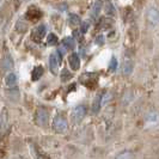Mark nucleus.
Instances as JSON below:
<instances>
[{"label": "nucleus", "mask_w": 159, "mask_h": 159, "mask_svg": "<svg viewBox=\"0 0 159 159\" xmlns=\"http://www.w3.org/2000/svg\"><path fill=\"white\" fill-rule=\"evenodd\" d=\"M53 128L56 133H65L68 128V123L67 120L65 119L62 115H58L55 116V119L53 121Z\"/></svg>", "instance_id": "f257e3e1"}, {"label": "nucleus", "mask_w": 159, "mask_h": 159, "mask_svg": "<svg viewBox=\"0 0 159 159\" xmlns=\"http://www.w3.org/2000/svg\"><path fill=\"white\" fill-rule=\"evenodd\" d=\"M86 115V107L85 105H77L72 111V121L74 123H79Z\"/></svg>", "instance_id": "f03ea898"}, {"label": "nucleus", "mask_w": 159, "mask_h": 159, "mask_svg": "<svg viewBox=\"0 0 159 159\" xmlns=\"http://www.w3.org/2000/svg\"><path fill=\"white\" fill-rule=\"evenodd\" d=\"M49 121V114L44 108H39L36 113V123L40 127H46Z\"/></svg>", "instance_id": "7ed1b4c3"}, {"label": "nucleus", "mask_w": 159, "mask_h": 159, "mask_svg": "<svg viewBox=\"0 0 159 159\" xmlns=\"http://www.w3.org/2000/svg\"><path fill=\"white\" fill-rule=\"evenodd\" d=\"M7 128H8V115H7V110L4 108L0 114V137L6 133Z\"/></svg>", "instance_id": "20e7f679"}, {"label": "nucleus", "mask_w": 159, "mask_h": 159, "mask_svg": "<svg viewBox=\"0 0 159 159\" xmlns=\"http://www.w3.org/2000/svg\"><path fill=\"white\" fill-rule=\"evenodd\" d=\"M59 66H60V61L56 56L55 53L50 54L49 56V69L50 72L54 74V76H58L59 74Z\"/></svg>", "instance_id": "39448f33"}, {"label": "nucleus", "mask_w": 159, "mask_h": 159, "mask_svg": "<svg viewBox=\"0 0 159 159\" xmlns=\"http://www.w3.org/2000/svg\"><path fill=\"white\" fill-rule=\"evenodd\" d=\"M146 17L150 24L152 25H156L159 23V10H157L156 7H151L147 10V13H146Z\"/></svg>", "instance_id": "423d86ee"}, {"label": "nucleus", "mask_w": 159, "mask_h": 159, "mask_svg": "<svg viewBox=\"0 0 159 159\" xmlns=\"http://www.w3.org/2000/svg\"><path fill=\"white\" fill-rule=\"evenodd\" d=\"M68 63H69V67L73 69V71H78L80 68V58L77 53H72L69 56H68Z\"/></svg>", "instance_id": "0eeeda50"}, {"label": "nucleus", "mask_w": 159, "mask_h": 159, "mask_svg": "<svg viewBox=\"0 0 159 159\" xmlns=\"http://www.w3.org/2000/svg\"><path fill=\"white\" fill-rule=\"evenodd\" d=\"M44 36H46V26L44 25H39L32 31V39L37 42H40Z\"/></svg>", "instance_id": "6e6552de"}, {"label": "nucleus", "mask_w": 159, "mask_h": 159, "mask_svg": "<svg viewBox=\"0 0 159 159\" xmlns=\"http://www.w3.org/2000/svg\"><path fill=\"white\" fill-rule=\"evenodd\" d=\"M102 7H103V1H102V0H97V1L93 4L92 8H91V16H92V18L96 19V18L100 16V11H102Z\"/></svg>", "instance_id": "1a4fd4ad"}, {"label": "nucleus", "mask_w": 159, "mask_h": 159, "mask_svg": "<svg viewBox=\"0 0 159 159\" xmlns=\"http://www.w3.org/2000/svg\"><path fill=\"white\" fill-rule=\"evenodd\" d=\"M41 11L40 10H37L35 6H31L29 10H28V12H26V16H28V18H30V19H39L41 17Z\"/></svg>", "instance_id": "9d476101"}, {"label": "nucleus", "mask_w": 159, "mask_h": 159, "mask_svg": "<svg viewBox=\"0 0 159 159\" xmlns=\"http://www.w3.org/2000/svg\"><path fill=\"white\" fill-rule=\"evenodd\" d=\"M2 68L6 69V71L13 68V60H12L10 54H6L4 56V59H2Z\"/></svg>", "instance_id": "9b49d317"}, {"label": "nucleus", "mask_w": 159, "mask_h": 159, "mask_svg": "<svg viewBox=\"0 0 159 159\" xmlns=\"http://www.w3.org/2000/svg\"><path fill=\"white\" fill-rule=\"evenodd\" d=\"M43 72H44V69H43V67L42 66H36L34 69H32V73H31V79L34 80V81H36V80H39L43 76Z\"/></svg>", "instance_id": "f8f14e48"}, {"label": "nucleus", "mask_w": 159, "mask_h": 159, "mask_svg": "<svg viewBox=\"0 0 159 159\" xmlns=\"http://www.w3.org/2000/svg\"><path fill=\"white\" fill-rule=\"evenodd\" d=\"M146 122L151 123V124H156L159 122V114L157 111H151L147 114L146 116Z\"/></svg>", "instance_id": "ddd939ff"}, {"label": "nucleus", "mask_w": 159, "mask_h": 159, "mask_svg": "<svg viewBox=\"0 0 159 159\" xmlns=\"http://www.w3.org/2000/svg\"><path fill=\"white\" fill-rule=\"evenodd\" d=\"M62 46H63L66 49H74V47H76V41H74L73 37H71V36L65 37V39L62 40Z\"/></svg>", "instance_id": "4468645a"}, {"label": "nucleus", "mask_w": 159, "mask_h": 159, "mask_svg": "<svg viewBox=\"0 0 159 159\" xmlns=\"http://www.w3.org/2000/svg\"><path fill=\"white\" fill-rule=\"evenodd\" d=\"M16 83H17V77H16L15 73H8V74L6 76L5 84H6L7 86H13V85H16Z\"/></svg>", "instance_id": "2eb2a0df"}, {"label": "nucleus", "mask_w": 159, "mask_h": 159, "mask_svg": "<svg viewBox=\"0 0 159 159\" xmlns=\"http://www.w3.org/2000/svg\"><path fill=\"white\" fill-rule=\"evenodd\" d=\"M132 69H133V65H132V61H124L123 63V67H122V72L124 76H129L132 73Z\"/></svg>", "instance_id": "dca6fc26"}, {"label": "nucleus", "mask_w": 159, "mask_h": 159, "mask_svg": "<svg viewBox=\"0 0 159 159\" xmlns=\"http://www.w3.org/2000/svg\"><path fill=\"white\" fill-rule=\"evenodd\" d=\"M68 23H69V25H72V26H78L80 24V17L78 15L71 13L69 17H68Z\"/></svg>", "instance_id": "f3484780"}, {"label": "nucleus", "mask_w": 159, "mask_h": 159, "mask_svg": "<svg viewBox=\"0 0 159 159\" xmlns=\"http://www.w3.org/2000/svg\"><path fill=\"white\" fill-rule=\"evenodd\" d=\"M58 44V36L55 34H49L47 37V46H56Z\"/></svg>", "instance_id": "a211bd4d"}, {"label": "nucleus", "mask_w": 159, "mask_h": 159, "mask_svg": "<svg viewBox=\"0 0 159 159\" xmlns=\"http://www.w3.org/2000/svg\"><path fill=\"white\" fill-rule=\"evenodd\" d=\"M100 96H97L96 98H95V100H93V104H92V111L95 113V114H97L98 111H100Z\"/></svg>", "instance_id": "6ab92c4d"}, {"label": "nucleus", "mask_w": 159, "mask_h": 159, "mask_svg": "<svg viewBox=\"0 0 159 159\" xmlns=\"http://www.w3.org/2000/svg\"><path fill=\"white\" fill-rule=\"evenodd\" d=\"M105 13L109 15V16H114L115 15V8H114L113 4L109 2V1L105 4Z\"/></svg>", "instance_id": "aec40b11"}, {"label": "nucleus", "mask_w": 159, "mask_h": 159, "mask_svg": "<svg viewBox=\"0 0 159 159\" xmlns=\"http://www.w3.org/2000/svg\"><path fill=\"white\" fill-rule=\"evenodd\" d=\"M113 100V93H110V92H107L103 97H100V105H105L109 100Z\"/></svg>", "instance_id": "412c9836"}, {"label": "nucleus", "mask_w": 159, "mask_h": 159, "mask_svg": "<svg viewBox=\"0 0 159 159\" xmlns=\"http://www.w3.org/2000/svg\"><path fill=\"white\" fill-rule=\"evenodd\" d=\"M117 60L115 56H113L111 60H110V63H109V71H111V72H115L116 71V68H117Z\"/></svg>", "instance_id": "4be33fe9"}, {"label": "nucleus", "mask_w": 159, "mask_h": 159, "mask_svg": "<svg viewBox=\"0 0 159 159\" xmlns=\"http://www.w3.org/2000/svg\"><path fill=\"white\" fill-rule=\"evenodd\" d=\"M89 28H90V22H83L81 23V26H80V31H81V34H86L87 32V30H89Z\"/></svg>", "instance_id": "5701e85b"}, {"label": "nucleus", "mask_w": 159, "mask_h": 159, "mask_svg": "<svg viewBox=\"0 0 159 159\" xmlns=\"http://www.w3.org/2000/svg\"><path fill=\"white\" fill-rule=\"evenodd\" d=\"M72 78V74L67 71V69H63L62 71V74H61V80L62 81H66L67 79H71Z\"/></svg>", "instance_id": "b1692460"}, {"label": "nucleus", "mask_w": 159, "mask_h": 159, "mask_svg": "<svg viewBox=\"0 0 159 159\" xmlns=\"http://www.w3.org/2000/svg\"><path fill=\"white\" fill-rule=\"evenodd\" d=\"M95 42H96V44H98V46H103V44H104V36H103V35L97 36Z\"/></svg>", "instance_id": "393cba45"}, {"label": "nucleus", "mask_w": 159, "mask_h": 159, "mask_svg": "<svg viewBox=\"0 0 159 159\" xmlns=\"http://www.w3.org/2000/svg\"><path fill=\"white\" fill-rule=\"evenodd\" d=\"M129 157H132V154L129 152H126V153H122V154L117 156V158H129Z\"/></svg>", "instance_id": "a878e982"}, {"label": "nucleus", "mask_w": 159, "mask_h": 159, "mask_svg": "<svg viewBox=\"0 0 159 159\" xmlns=\"http://www.w3.org/2000/svg\"><path fill=\"white\" fill-rule=\"evenodd\" d=\"M1 1H2V0H0V4H1Z\"/></svg>", "instance_id": "bb28decb"}]
</instances>
